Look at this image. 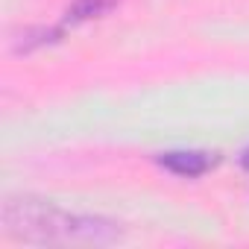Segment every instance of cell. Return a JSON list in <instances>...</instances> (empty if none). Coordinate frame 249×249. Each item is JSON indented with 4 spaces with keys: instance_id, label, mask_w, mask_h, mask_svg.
Returning <instances> with one entry per match:
<instances>
[{
    "instance_id": "cell-1",
    "label": "cell",
    "mask_w": 249,
    "mask_h": 249,
    "mask_svg": "<svg viewBox=\"0 0 249 249\" xmlns=\"http://www.w3.org/2000/svg\"><path fill=\"white\" fill-rule=\"evenodd\" d=\"M0 226L3 234L21 243H114L120 229L114 220L91 217V214H71L53 202L33 199V196H6L0 208Z\"/></svg>"
},
{
    "instance_id": "cell-2",
    "label": "cell",
    "mask_w": 249,
    "mask_h": 249,
    "mask_svg": "<svg viewBox=\"0 0 249 249\" xmlns=\"http://www.w3.org/2000/svg\"><path fill=\"white\" fill-rule=\"evenodd\" d=\"M214 156L211 153H199V150H173V153H161L159 164L167 167L176 176H202L208 167H214Z\"/></svg>"
},
{
    "instance_id": "cell-3",
    "label": "cell",
    "mask_w": 249,
    "mask_h": 249,
    "mask_svg": "<svg viewBox=\"0 0 249 249\" xmlns=\"http://www.w3.org/2000/svg\"><path fill=\"white\" fill-rule=\"evenodd\" d=\"M117 0H73L65 12V21L62 27H73V24H82V21H91V18H100L106 15Z\"/></svg>"
},
{
    "instance_id": "cell-4",
    "label": "cell",
    "mask_w": 249,
    "mask_h": 249,
    "mask_svg": "<svg viewBox=\"0 0 249 249\" xmlns=\"http://www.w3.org/2000/svg\"><path fill=\"white\" fill-rule=\"evenodd\" d=\"M240 164H243V167H246V170H249V147H246V150H243V156H240Z\"/></svg>"
}]
</instances>
